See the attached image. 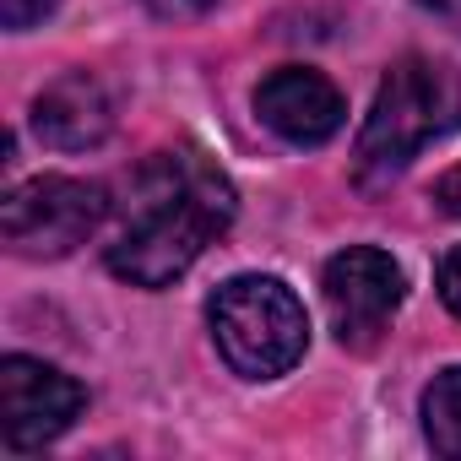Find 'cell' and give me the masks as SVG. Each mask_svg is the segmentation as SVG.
<instances>
[{
    "label": "cell",
    "instance_id": "5",
    "mask_svg": "<svg viewBox=\"0 0 461 461\" xmlns=\"http://www.w3.org/2000/svg\"><path fill=\"white\" fill-rule=\"evenodd\" d=\"M82 407L87 391L66 369L28 353L0 358V439H6V450H39L60 439L82 418Z\"/></svg>",
    "mask_w": 461,
    "mask_h": 461
},
{
    "label": "cell",
    "instance_id": "3",
    "mask_svg": "<svg viewBox=\"0 0 461 461\" xmlns=\"http://www.w3.org/2000/svg\"><path fill=\"white\" fill-rule=\"evenodd\" d=\"M206 321H212L217 353L245 380H277L310 348V315H304L299 294L277 277H256V272L228 277L212 294Z\"/></svg>",
    "mask_w": 461,
    "mask_h": 461
},
{
    "label": "cell",
    "instance_id": "4",
    "mask_svg": "<svg viewBox=\"0 0 461 461\" xmlns=\"http://www.w3.org/2000/svg\"><path fill=\"white\" fill-rule=\"evenodd\" d=\"M104 217H109V190L104 185L44 174V179H28L6 195V206H0V234H6L12 256L55 261V256H71L77 245H87Z\"/></svg>",
    "mask_w": 461,
    "mask_h": 461
},
{
    "label": "cell",
    "instance_id": "6",
    "mask_svg": "<svg viewBox=\"0 0 461 461\" xmlns=\"http://www.w3.org/2000/svg\"><path fill=\"white\" fill-rule=\"evenodd\" d=\"M321 288H326V310L342 348H375L407 294L402 267L375 245H348L342 256H331Z\"/></svg>",
    "mask_w": 461,
    "mask_h": 461
},
{
    "label": "cell",
    "instance_id": "8",
    "mask_svg": "<svg viewBox=\"0 0 461 461\" xmlns=\"http://www.w3.org/2000/svg\"><path fill=\"white\" fill-rule=\"evenodd\" d=\"M109 125H114V104H109L104 82L87 77V71H66V77L50 82V87L39 93V104H33V131H39L50 147H60V152H87V147H98V141L109 136Z\"/></svg>",
    "mask_w": 461,
    "mask_h": 461
},
{
    "label": "cell",
    "instance_id": "11",
    "mask_svg": "<svg viewBox=\"0 0 461 461\" xmlns=\"http://www.w3.org/2000/svg\"><path fill=\"white\" fill-rule=\"evenodd\" d=\"M434 283H439V299H445V310H450V315H461V245L439 256V272H434Z\"/></svg>",
    "mask_w": 461,
    "mask_h": 461
},
{
    "label": "cell",
    "instance_id": "13",
    "mask_svg": "<svg viewBox=\"0 0 461 461\" xmlns=\"http://www.w3.org/2000/svg\"><path fill=\"white\" fill-rule=\"evenodd\" d=\"M418 6H423L429 17H439L450 33H461V0H418Z\"/></svg>",
    "mask_w": 461,
    "mask_h": 461
},
{
    "label": "cell",
    "instance_id": "7",
    "mask_svg": "<svg viewBox=\"0 0 461 461\" xmlns=\"http://www.w3.org/2000/svg\"><path fill=\"white\" fill-rule=\"evenodd\" d=\"M256 114H261V125L277 131L283 141H294V147H321V141H331V136L342 131L348 104H342V93H337L331 77H321V71H310V66H283V71H272V77L256 87Z\"/></svg>",
    "mask_w": 461,
    "mask_h": 461
},
{
    "label": "cell",
    "instance_id": "2",
    "mask_svg": "<svg viewBox=\"0 0 461 461\" xmlns=\"http://www.w3.org/2000/svg\"><path fill=\"white\" fill-rule=\"evenodd\" d=\"M456 125H461V77L429 55H407L385 71L375 109L358 131V174L391 179Z\"/></svg>",
    "mask_w": 461,
    "mask_h": 461
},
{
    "label": "cell",
    "instance_id": "9",
    "mask_svg": "<svg viewBox=\"0 0 461 461\" xmlns=\"http://www.w3.org/2000/svg\"><path fill=\"white\" fill-rule=\"evenodd\" d=\"M423 434L439 456H461V364L423 391Z\"/></svg>",
    "mask_w": 461,
    "mask_h": 461
},
{
    "label": "cell",
    "instance_id": "1",
    "mask_svg": "<svg viewBox=\"0 0 461 461\" xmlns=\"http://www.w3.org/2000/svg\"><path fill=\"white\" fill-rule=\"evenodd\" d=\"M109 217V272L131 288H168L234 222V185L201 152H152L125 174Z\"/></svg>",
    "mask_w": 461,
    "mask_h": 461
},
{
    "label": "cell",
    "instance_id": "10",
    "mask_svg": "<svg viewBox=\"0 0 461 461\" xmlns=\"http://www.w3.org/2000/svg\"><path fill=\"white\" fill-rule=\"evenodd\" d=\"M55 6H60V0H0V23H6L12 33H28V28L44 23Z\"/></svg>",
    "mask_w": 461,
    "mask_h": 461
},
{
    "label": "cell",
    "instance_id": "12",
    "mask_svg": "<svg viewBox=\"0 0 461 461\" xmlns=\"http://www.w3.org/2000/svg\"><path fill=\"white\" fill-rule=\"evenodd\" d=\"M434 201H439L450 217H461V163H456V168H445V174L434 179Z\"/></svg>",
    "mask_w": 461,
    "mask_h": 461
}]
</instances>
